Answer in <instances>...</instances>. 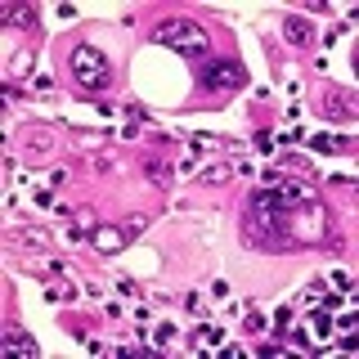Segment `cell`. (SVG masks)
Returning <instances> with one entry per match:
<instances>
[{
	"label": "cell",
	"instance_id": "8992f818",
	"mask_svg": "<svg viewBox=\"0 0 359 359\" xmlns=\"http://www.w3.org/2000/svg\"><path fill=\"white\" fill-rule=\"evenodd\" d=\"M5 351H14V355H27V359H36V346L27 341V337H22L18 328H9L5 332Z\"/></svg>",
	"mask_w": 359,
	"mask_h": 359
},
{
	"label": "cell",
	"instance_id": "52a82bcc",
	"mask_svg": "<svg viewBox=\"0 0 359 359\" xmlns=\"http://www.w3.org/2000/svg\"><path fill=\"white\" fill-rule=\"evenodd\" d=\"M283 32H287V41H292V45H306V41H310V22H306V18H297V14H287Z\"/></svg>",
	"mask_w": 359,
	"mask_h": 359
},
{
	"label": "cell",
	"instance_id": "7a4b0ae2",
	"mask_svg": "<svg viewBox=\"0 0 359 359\" xmlns=\"http://www.w3.org/2000/svg\"><path fill=\"white\" fill-rule=\"evenodd\" d=\"M157 41L180 50L184 59H207L211 54V36L198 27V22H189V18H166L162 27H157Z\"/></svg>",
	"mask_w": 359,
	"mask_h": 359
},
{
	"label": "cell",
	"instance_id": "277c9868",
	"mask_svg": "<svg viewBox=\"0 0 359 359\" xmlns=\"http://www.w3.org/2000/svg\"><path fill=\"white\" fill-rule=\"evenodd\" d=\"M130 238H135V233H130V229H117V224H99V229L90 233V243H95L99 252H121Z\"/></svg>",
	"mask_w": 359,
	"mask_h": 359
},
{
	"label": "cell",
	"instance_id": "5b68a950",
	"mask_svg": "<svg viewBox=\"0 0 359 359\" xmlns=\"http://www.w3.org/2000/svg\"><path fill=\"white\" fill-rule=\"evenodd\" d=\"M323 112H328V117H337V121H351V117H355V112H351V95H328Z\"/></svg>",
	"mask_w": 359,
	"mask_h": 359
},
{
	"label": "cell",
	"instance_id": "4fadbf2b",
	"mask_svg": "<svg viewBox=\"0 0 359 359\" xmlns=\"http://www.w3.org/2000/svg\"><path fill=\"white\" fill-rule=\"evenodd\" d=\"M198 341L207 346V341H220V328H198Z\"/></svg>",
	"mask_w": 359,
	"mask_h": 359
},
{
	"label": "cell",
	"instance_id": "8fae6325",
	"mask_svg": "<svg viewBox=\"0 0 359 359\" xmlns=\"http://www.w3.org/2000/svg\"><path fill=\"white\" fill-rule=\"evenodd\" d=\"M247 332H265V319H261V314H256V310L247 314Z\"/></svg>",
	"mask_w": 359,
	"mask_h": 359
},
{
	"label": "cell",
	"instance_id": "9c48e42d",
	"mask_svg": "<svg viewBox=\"0 0 359 359\" xmlns=\"http://www.w3.org/2000/svg\"><path fill=\"white\" fill-rule=\"evenodd\" d=\"M144 166H149V171L157 175V184H162V189H166V184H171V166H162V162H153V157H149V162H144Z\"/></svg>",
	"mask_w": 359,
	"mask_h": 359
},
{
	"label": "cell",
	"instance_id": "ba28073f",
	"mask_svg": "<svg viewBox=\"0 0 359 359\" xmlns=\"http://www.w3.org/2000/svg\"><path fill=\"white\" fill-rule=\"evenodd\" d=\"M314 337H319V341H328V337H332V319H328V314H314Z\"/></svg>",
	"mask_w": 359,
	"mask_h": 359
},
{
	"label": "cell",
	"instance_id": "30bf717a",
	"mask_svg": "<svg viewBox=\"0 0 359 359\" xmlns=\"http://www.w3.org/2000/svg\"><path fill=\"white\" fill-rule=\"evenodd\" d=\"M9 22H22V27H27V22H36V14H32V9H9Z\"/></svg>",
	"mask_w": 359,
	"mask_h": 359
},
{
	"label": "cell",
	"instance_id": "6da1fadb",
	"mask_svg": "<svg viewBox=\"0 0 359 359\" xmlns=\"http://www.w3.org/2000/svg\"><path fill=\"white\" fill-rule=\"evenodd\" d=\"M67 67H72V81L81 90H108L112 86V63L108 54H99L95 45H72V54H67Z\"/></svg>",
	"mask_w": 359,
	"mask_h": 359
},
{
	"label": "cell",
	"instance_id": "7c38bea8",
	"mask_svg": "<svg viewBox=\"0 0 359 359\" xmlns=\"http://www.w3.org/2000/svg\"><path fill=\"white\" fill-rule=\"evenodd\" d=\"M256 144H261V153H274V135H269V130L256 135Z\"/></svg>",
	"mask_w": 359,
	"mask_h": 359
},
{
	"label": "cell",
	"instance_id": "3957f363",
	"mask_svg": "<svg viewBox=\"0 0 359 359\" xmlns=\"http://www.w3.org/2000/svg\"><path fill=\"white\" fill-rule=\"evenodd\" d=\"M198 86H202V90H216V95H224V90H243V86H247V67H243L238 59L202 63V67H198Z\"/></svg>",
	"mask_w": 359,
	"mask_h": 359
}]
</instances>
